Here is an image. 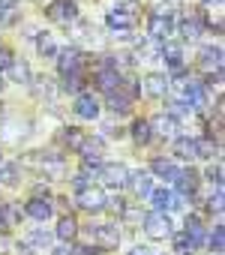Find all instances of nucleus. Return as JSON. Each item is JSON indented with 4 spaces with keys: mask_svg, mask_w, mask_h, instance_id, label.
I'll return each mask as SVG.
<instances>
[{
    "mask_svg": "<svg viewBox=\"0 0 225 255\" xmlns=\"http://www.w3.org/2000/svg\"><path fill=\"white\" fill-rule=\"evenodd\" d=\"M150 198H153V207H156V213H165V210H177V207H183V198L180 195H174L171 189H153L150 192Z\"/></svg>",
    "mask_w": 225,
    "mask_h": 255,
    "instance_id": "7ed1b4c3",
    "label": "nucleus"
},
{
    "mask_svg": "<svg viewBox=\"0 0 225 255\" xmlns=\"http://www.w3.org/2000/svg\"><path fill=\"white\" fill-rule=\"evenodd\" d=\"M147 27H150V36L153 39H168V33H171V27H174V21H171V15L165 12H153L150 15V21H147Z\"/></svg>",
    "mask_w": 225,
    "mask_h": 255,
    "instance_id": "423d86ee",
    "label": "nucleus"
},
{
    "mask_svg": "<svg viewBox=\"0 0 225 255\" xmlns=\"http://www.w3.org/2000/svg\"><path fill=\"white\" fill-rule=\"evenodd\" d=\"M39 54H48V57L57 54V45L51 42V36H42V39H39Z\"/></svg>",
    "mask_w": 225,
    "mask_h": 255,
    "instance_id": "72a5a7b5",
    "label": "nucleus"
},
{
    "mask_svg": "<svg viewBox=\"0 0 225 255\" xmlns=\"http://www.w3.org/2000/svg\"><path fill=\"white\" fill-rule=\"evenodd\" d=\"M12 63H15V57H12L6 48H0V72H3V69H9Z\"/></svg>",
    "mask_w": 225,
    "mask_h": 255,
    "instance_id": "e433bc0d",
    "label": "nucleus"
},
{
    "mask_svg": "<svg viewBox=\"0 0 225 255\" xmlns=\"http://www.w3.org/2000/svg\"><path fill=\"white\" fill-rule=\"evenodd\" d=\"M75 198H78V204H81L84 210H90V213L105 207V192H102L99 186H87V189L75 192Z\"/></svg>",
    "mask_w": 225,
    "mask_h": 255,
    "instance_id": "20e7f679",
    "label": "nucleus"
},
{
    "mask_svg": "<svg viewBox=\"0 0 225 255\" xmlns=\"http://www.w3.org/2000/svg\"><path fill=\"white\" fill-rule=\"evenodd\" d=\"M105 24H108L111 30H129V27L135 24V18H129V15H123V12H117V9H111V12H108V18H105Z\"/></svg>",
    "mask_w": 225,
    "mask_h": 255,
    "instance_id": "412c9836",
    "label": "nucleus"
},
{
    "mask_svg": "<svg viewBox=\"0 0 225 255\" xmlns=\"http://www.w3.org/2000/svg\"><path fill=\"white\" fill-rule=\"evenodd\" d=\"M174 153L183 156V159H192L195 156V138H177L174 141Z\"/></svg>",
    "mask_w": 225,
    "mask_h": 255,
    "instance_id": "a878e982",
    "label": "nucleus"
},
{
    "mask_svg": "<svg viewBox=\"0 0 225 255\" xmlns=\"http://www.w3.org/2000/svg\"><path fill=\"white\" fill-rule=\"evenodd\" d=\"M201 27H204V18H186V21L180 24V33H183L189 42H195V39L201 36Z\"/></svg>",
    "mask_w": 225,
    "mask_h": 255,
    "instance_id": "4be33fe9",
    "label": "nucleus"
},
{
    "mask_svg": "<svg viewBox=\"0 0 225 255\" xmlns=\"http://www.w3.org/2000/svg\"><path fill=\"white\" fill-rule=\"evenodd\" d=\"M183 234H186V240L192 243V249H198V246L207 240V237H204L207 231H204V225H201L198 216H189V219H186V231H183Z\"/></svg>",
    "mask_w": 225,
    "mask_h": 255,
    "instance_id": "ddd939ff",
    "label": "nucleus"
},
{
    "mask_svg": "<svg viewBox=\"0 0 225 255\" xmlns=\"http://www.w3.org/2000/svg\"><path fill=\"white\" fill-rule=\"evenodd\" d=\"M207 243H210V249H213V252H222V225H216V228L210 231Z\"/></svg>",
    "mask_w": 225,
    "mask_h": 255,
    "instance_id": "7c9ffc66",
    "label": "nucleus"
},
{
    "mask_svg": "<svg viewBox=\"0 0 225 255\" xmlns=\"http://www.w3.org/2000/svg\"><path fill=\"white\" fill-rule=\"evenodd\" d=\"M198 66L204 69V72H219L222 69V51L219 48H201V54H198Z\"/></svg>",
    "mask_w": 225,
    "mask_h": 255,
    "instance_id": "6e6552de",
    "label": "nucleus"
},
{
    "mask_svg": "<svg viewBox=\"0 0 225 255\" xmlns=\"http://www.w3.org/2000/svg\"><path fill=\"white\" fill-rule=\"evenodd\" d=\"M207 177L213 180L216 189H222V168H219V165H210V168H207Z\"/></svg>",
    "mask_w": 225,
    "mask_h": 255,
    "instance_id": "f704fd0d",
    "label": "nucleus"
},
{
    "mask_svg": "<svg viewBox=\"0 0 225 255\" xmlns=\"http://www.w3.org/2000/svg\"><path fill=\"white\" fill-rule=\"evenodd\" d=\"M30 243L45 246V243H48V234H45V231H33V234H30Z\"/></svg>",
    "mask_w": 225,
    "mask_h": 255,
    "instance_id": "4c0bfd02",
    "label": "nucleus"
},
{
    "mask_svg": "<svg viewBox=\"0 0 225 255\" xmlns=\"http://www.w3.org/2000/svg\"><path fill=\"white\" fill-rule=\"evenodd\" d=\"M144 231L153 237V240H162V237H168L171 234V222H168V216L165 213H147L144 216Z\"/></svg>",
    "mask_w": 225,
    "mask_h": 255,
    "instance_id": "f03ea898",
    "label": "nucleus"
},
{
    "mask_svg": "<svg viewBox=\"0 0 225 255\" xmlns=\"http://www.w3.org/2000/svg\"><path fill=\"white\" fill-rule=\"evenodd\" d=\"M9 210H12L9 204H3V201H0V228H9V225H12L15 213H9Z\"/></svg>",
    "mask_w": 225,
    "mask_h": 255,
    "instance_id": "2f4dec72",
    "label": "nucleus"
},
{
    "mask_svg": "<svg viewBox=\"0 0 225 255\" xmlns=\"http://www.w3.org/2000/svg\"><path fill=\"white\" fill-rule=\"evenodd\" d=\"M75 114L84 117V120H96V117H99V102H96L90 93H84V96H78V102H75Z\"/></svg>",
    "mask_w": 225,
    "mask_h": 255,
    "instance_id": "f8f14e48",
    "label": "nucleus"
},
{
    "mask_svg": "<svg viewBox=\"0 0 225 255\" xmlns=\"http://www.w3.org/2000/svg\"><path fill=\"white\" fill-rule=\"evenodd\" d=\"M72 255H99V249H90V246H78V249H72Z\"/></svg>",
    "mask_w": 225,
    "mask_h": 255,
    "instance_id": "58836bf2",
    "label": "nucleus"
},
{
    "mask_svg": "<svg viewBox=\"0 0 225 255\" xmlns=\"http://www.w3.org/2000/svg\"><path fill=\"white\" fill-rule=\"evenodd\" d=\"M87 234H90V243H93L96 249H117V243H120L117 225H105V222H99V225H90Z\"/></svg>",
    "mask_w": 225,
    "mask_h": 255,
    "instance_id": "f257e3e1",
    "label": "nucleus"
},
{
    "mask_svg": "<svg viewBox=\"0 0 225 255\" xmlns=\"http://www.w3.org/2000/svg\"><path fill=\"white\" fill-rule=\"evenodd\" d=\"M132 138H135V144H150L153 141V126H150V120H135L132 123Z\"/></svg>",
    "mask_w": 225,
    "mask_h": 255,
    "instance_id": "f3484780",
    "label": "nucleus"
},
{
    "mask_svg": "<svg viewBox=\"0 0 225 255\" xmlns=\"http://www.w3.org/2000/svg\"><path fill=\"white\" fill-rule=\"evenodd\" d=\"M174 252H177V255H192V252H195L192 243L186 240V234H174Z\"/></svg>",
    "mask_w": 225,
    "mask_h": 255,
    "instance_id": "c85d7f7f",
    "label": "nucleus"
},
{
    "mask_svg": "<svg viewBox=\"0 0 225 255\" xmlns=\"http://www.w3.org/2000/svg\"><path fill=\"white\" fill-rule=\"evenodd\" d=\"M129 255H153L147 246H135V249H129Z\"/></svg>",
    "mask_w": 225,
    "mask_h": 255,
    "instance_id": "a19ab883",
    "label": "nucleus"
},
{
    "mask_svg": "<svg viewBox=\"0 0 225 255\" xmlns=\"http://www.w3.org/2000/svg\"><path fill=\"white\" fill-rule=\"evenodd\" d=\"M144 90H147L150 96H162V93L171 90V81H168L162 72H150V75H144Z\"/></svg>",
    "mask_w": 225,
    "mask_h": 255,
    "instance_id": "9d476101",
    "label": "nucleus"
},
{
    "mask_svg": "<svg viewBox=\"0 0 225 255\" xmlns=\"http://www.w3.org/2000/svg\"><path fill=\"white\" fill-rule=\"evenodd\" d=\"M105 204L114 210V213H126V204H123V198L117 195V198H105Z\"/></svg>",
    "mask_w": 225,
    "mask_h": 255,
    "instance_id": "c9c22d12",
    "label": "nucleus"
},
{
    "mask_svg": "<svg viewBox=\"0 0 225 255\" xmlns=\"http://www.w3.org/2000/svg\"><path fill=\"white\" fill-rule=\"evenodd\" d=\"M201 3H222V0H201Z\"/></svg>",
    "mask_w": 225,
    "mask_h": 255,
    "instance_id": "79ce46f5",
    "label": "nucleus"
},
{
    "mask_svg": "<svg viewBox=\"0 0 225 255\" xmlns=\"http://www.w3.org/2000/svg\"><path fill=\"white\" fill-rule=\"evenodd\" d=\"M9 72H12V78H15V81H27V78H30L27 63H12V66H9Z\"/></svg>",
    "mask_w": 225,
    "mask_h": 255,
    "instance_id": "473e14b6",
    "label": "nucleus"
},
{
    "mask_svg": "<svg viewBox=\"0 0 225 255\" xmlns=\"http://www.w3.org/2000/svg\"><path fill=\"white\" fill-rule=\"evenodd\" d=\"M138 9H141V0H120V3H117V12H123L129 18H135Z\"/></svg>",
    "mask_w": 225,
    "mask_h": 255,
    "instance_id": "cd10ccee",
    "label": "nucleus"
},
{
    "mask_svg": "<svg viewBox=\"0 0 225 255\" xmlns=\"http://www.w3.org/2000/svg\"><path fill=\"white\" fill-rule=\"evenodd\" d=\"M162 57H165V63L171 66V72L183 69V51H180L177 42H168V39H165V45H162Z\"/></svg>",
    "mask_w": 225,
    "mask_h": 255,
    "instance_id": "4468645a",
    "label": "nucleus"
},
{
    "mask_svg": "<svg viewBox=\"0 0 225 255\" xmlns=\"http://www.w3.org/2000/svg\"><path fill=\"white\" fill-rule=\"evenodd\" d=\"M129 183H132L135 195H141V198H150V192H153L150 174H144V171H135V174H129Z\"/></svg>",
    "mask_w": 225,
    "mask_h": 255,
    "instance_id": "2eb2a0df",
    "label": "nucleus"
},
{
    "mask_svg": "<svg viewBox=\"0 0 225 255\" xmlns=\"http://www.w3.org/2000/svg\"><path fill=\"white\" fill-rule=\"evenodd\" d=\"M183 195H192L195 189H198V174L192 171V168H177V174H174V180H171Z\"/></svg>",
    "mask_w": 225,
    "mask_h": 255,
    "instance_id": "0eeeda50",
    "label": "nucleus"
},
{
    "mask_svg": "<svg viewBox=\"0 0 225 255\" xmlns=\"http://www.w3.org/2000/svg\"><path fill=\"white\" fill-rule=\"evenodd\" d=\"M78 150L84 153V162H99V156H102V141H99V138H84Z\"/></svg>",
    "mask_w": 225,
    "mask_h": 255,
    "instance_id": "aec40b11",
    "label": "nucleus"
},
{
    "mask_svg": "<svg viewBox=\"0 0 225 255\" xmlns=\"http://www.w3.org/2000/svg\"><path fill=\"white\" fill-rule=\"evenodd\" d=\"M27 216H33V219L45 222V219L51 216V204H48L45 198H30V201H27Z\"/></svg>",
    "mask_w": 225,
    "mask_h": 255,
    "instance_id": "a211bd4d",
    "label": "nucleus"
},
{
    "mask_svg": "<svg viewBox=\"0 0 225 255\" xmlns=\"http://www.w3.org/2000/svg\"><path fill=\"white\" fill-rule=\"evenodd\" d=\"M78 63H81V54H78L75 48H69V51L60 54V69H63L66 75H78V69H81Z\"/></svg>",
    "mask_w": 225,
    "mask_h": 255,
    "instance_id": "6ab92c4d",
    "label": "nucleus"
},
{
    "mask_svg": "<svg viewBox=\"0 0 225 255\" xmlns=\"http://www.w3.org/2000/svg\"><path fill=\"white\" fill-rule=\"evenodd\" d=\"M99 174H102V183H105V186H123V183L129 180V171H126L120 162L102 165V168H99Z\"/></svg>",
    "mask_w": 225,
    "mask_h": 255,
    "instance_id": "39448f33",
    "label": "nucleus"
},
{
    "mask_svg": "<svg viewBox=\"0 0 225 255\" xmlns=\"http://www.w3.org/2000/svg\"><path fill=\"white\" fill-rule=\"evenodd\" d=\"M213 141L210 138H195V156H204V159H213Z\"/></svg>",
    "mask_w": 225,
    "mask_h": 255,
    "instance_id": "bb28decb",
    "label": "nucleus"
},
{
    "mask_svg": "<svg viewBox=\"0 0 225 255\" xmlns=\"http://www.w3.org/2000/svg\"><path fill=\"white\" fill-rule=\"evenodd\" d=\"M150 168H153V174H159V177H165V180H174V174H177V165H171L165 156H156Z\"/></svg>",
    "mask_w": 225,
    "mask_h": 255,
    "instance_id": "5701e85b",
    "label": "nucleus"
},
{
    "mask_svg": "<svg viewBox=\"0 0 225 255\" xmlns=\"http://www.w3.org/2000/svg\"><path fill=\"white\" fill-rule=\"evenodd\" d=\"M150 126H156L162 135H177V123H174V117H171V114H159Z\"/></svg>",
    "mask_w": 225,
    "mask_h": 255,
    "instance_id": "393cba45",
    "label": "nucleus"
},
{
    "mask_svg": "<svg viewBox=\"0 0 225 255\" xmlns=\"http://www.w3.org/2000/svg\"><path fill=\"white\" fill-rule=\"evenodd\" d=\"M45 12H48V18H54V21H72V18H75V3H72V0H54Z\"/></svg>",
    "mask_w": 225,
    "mask_h": 255,
    "instance_id": "1a4fd4ad",
    "label": "nucleus"
},
{
    "mask_svg": "<svg viewBox=\"0 0 225 255\" xmlns=\"http://www.w3.org/2000/svg\"><path fill=\"white\" fill-rule=\"evenodd\" d=\"M18 6V0H0V9H6V12H12Z\"/></svg>",
    "mask_w": 225,
    "mask_h": 255,
    "instance_id": "ea45409f",
    "label": "nucleus"
},
{
    "mask_svg": "<svg viewBox=\"0 0 225 255\" xmlns=\"http://www.w3.org/2000/svg\"><path fill=\"white\" fill-rule=\"evenodd\" d=\"M60 240H72L75 234H78V222L72 219V216H63L60 222H57V231H54Z\"/></svg>",
    "mask_w": 225,
    "mask_h": 255,
    "instance_id": "b1692460",
    "label": "nucleus"
},
{
    "mask_svg": "<svg viewBox=\"0 0 225 255\" xmlns=\"http://www.w3.org/2000/svg\"><path fill=\"white\" fill-rule=\"evenodd\" d=\"M63 141L72 147V150H78L81 147V141H84V135L78 132V129H66V135H63Z\"/></svg>",
    "mask_w": 225,
    "mask_h": 255,
    "instance_id": "c756f323",
    "label": "nucleus"
},
{
    "mask_svg": "<svg viewBox=\"0 0 225 255\" xmlns=\"http://www.w3.org/2000/svg\"><path fill=\"white\" fill-rule=\"evenodd\" d=\"M108 105H111V111L123 114V111H129V105H132V96H129V93H123V90L117 87V90H111V93H108Z\"/></svg>",
    "mask_w": 225,
    "mask_h": 255,
    "instance_id": "dca6fc26",
    "label": "nucleus"
},
{
    "mask_svg": "<svg viewBox=\"0 0 225 255\" xmlns=\"http://www.w3.org/2000/svg\"><path fill=\"white\" fill-rule=\"evenodd\" d=\"M96 84H99L105 93L117 90V87H120V72H117L114 66H102V69H99V75H96Z\"/></svg>",
    "mask_w": 225,
    "mask_h": 255,
    "instance_id": "9b49d317",
    "label": "nucleus"
}]
</instances>
